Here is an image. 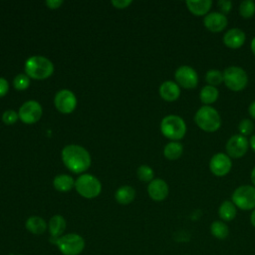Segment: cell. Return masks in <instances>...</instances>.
I'll return each instance as SVG.
<instances>
[{
	"mask_svg": "<svg viewBox=\"0 0 255 255\" xmlns=\"http://www.w3.org/2000/svg\"><path fill=\"white\" fill-rule=\"evenodd\" d=\"M175 83L185 90L195 89L198 85V74L192 67L188 65H182L178 67L174 72Z\"/></svg>",
	"mask_w": 255,
	"mask_h": 255,
	"instance_id": "obj_9",
	"label": "cell"
},
{
	"mask_svg": "<svg viewBox=\"0 0 255 255\" xmlns=\"http://www.w3.org/2000/svg\"><path fill=\"white\" fill-rule=\"evenodd\" d=\"M131 3L130 0H113L112 1V4L119 8V9H123V8H126L127 6H128L129 4Z\"/></svg>",
	"mask_w": 255,
	"mask_h": 255,
	"instance_id": "obj_35",
	"label": "cell"
},
{
	"mask_svg": "<svg viewBox=\"0 0 255 255\" xmlns=\"http://www.w3.org/2000/svg\"><path fill=\"white\" fill-rule=\"evenodd\" d=\"M15 255H25V254H15Z\"/></svg>",
	"mask_w": 255,
	"mask_h": 255,
	"instance_id": "obj_42",
	"label": "cell"
},
{
	"mask_svg": "<svg viewBox=\"0 0 255 255\" xmlns=\"http://www.w3.org/2000/svg\"><path fill=\"white\" fill-rule=\"evenodd\" d=\"M218 215L224 222L232 221L237 215V207L232 200H224L218 208Z\"/></svg>",
	"mask_w": 255,
	"mask_h": 255,
	"instance_id": "obj_21",
	"label": "cell"
},
{
	"mask_svg": "<svg viewBox=\"0 0 255 255\" xmlns=\"http://www.w3.org/2000/svg\"><path fill=\"white\" fill-rule=\"evenodd\" d=\"M250 49H251V52L253 53V55L255 56V37L251 40V43H250Z\"/></svg>",
	"mask_w": 255,
	"mask_h": 255,
	"instance_id": "obj_41",
	"label": "cell"
},
{
	"mask_svg": "<svg viewBox=\"0 0 255 255\" xmlns=\"http://www.w3.org/2000/svg\"><path fill=\"white\" fill-rule=\"evenodd\" d=\"M134 197H135V190L133 187L128 185H124L120 187L115 193V198L120 204H128L132 202Z\"/></svg>",
	"mask_w": 255,
	"mask_h": 255,
	"instance_id": "obj_25",
	"label": "cell"
},
{
	"mask_svg": "<svg viewBox=\"0 0 255 255\" xmlns=\"http://www.w3.org/2000/svg\"><path fill=\"white\" fill-rule=\"evenodd\" d=\"M136 174L141 181H145V182H150L151 180H153V176H154L153 169L146 164L140 165L136 170Z\"/></svg>",
	"mask_w": 255,
	"mask_h": 255,
	"instance_id": "obj_29",
	"label": "cell"
},
{
	"mask_svg": "<svg viewBox=\"0 0 255 255\" xmlns=\"http://www.w3.org/2000/svg\"><path fill=\"white\" fill-rule=\"evenodd\" d=\"M25 72L29 78L44 80L53 74L54 65L43 56H32L25 63Z\"/></svg>",
	"mask_w": 255,
	"mask_h": 255,
	"instance_id": "obj_5",
	"label": "cell"
},
{
	"mask_svg": "<svg viewBox=\"0 0 255 255\" xmlns=\"http://www.w3.org/2000/svg\"><path fill=\"white\" fill-rule=\"evenodd\" d=\"M219 91L216 87L205 85L199 92V100L203 106H211L218 100Z\"/></svg>",
	"mask_w": 255,
	"mask_h": 255,
	"instance_id": "obj_22",
	"label": "cell"
},
{
	"mask_svg": "<svg viewBox=\"0 0 255 255\" xmlns=\"http://www.w3.org/2000/svg\"><path fill=\"white\" fill-rule=\"evenodd\" d=\"M210 232L213 237L223 240L229 235V227L222 220H215L210 225Z\"/></svg>",
	"mask_w": 255,
	"mask_h": 255,
	"instance_id": "obj_26",
	"label": "cell"
},
{
	"mask_svg": "<svg viewBox=\"0 0 255 255\" xmlns=\"http://www.w3.org/2000/svg\"><path fill=\"white\" fill-rule=\"evenodd\" d=\"M213 2L211 0H188L185 2L186 8L194 16H205L209 13Z\"/></svg>",
	"mask_w": 255,
	"mask_h": 255,
	"instance_id": "obj_18",
	"label": "cell"
},
{
	"mask_svg": "<svg viewBox=\"0 0 255 255\" xmlns=\"http://www.w3.org/2000/svg\"><path fill=\"white\" fill-rule=\"evenodd\" d=\"M238 12L244 19H250L255 14V2L252 0H243L239 4Z\"/></svg>",
	"mask_w": 255,
	"mask_h": 255,
	"instance_id": "obj_28",
	"label": "cell"
},
{
	"mask_svg": "<svg viewBox=\"0 0 255 255\" xmlns=\"http://www.w3.org/2000/svg\"><path fill=\"white\" fill-rule=\"evenodd\" d=\"M9 89V84L6 79L0 77V98L4 97Z\"/></svg>",
	"mask_w": 255,
	"mask_h": 255,
	"instance_id": "obj_34",
	"label": "cell"
},
{
	"mask_svg": "<svg viewBox=\"0 0 255 255\" xmlns=\"http://www.w3.org/2000/svg\"><path fill=\"white\" fill-rule=\"evenodd\" d=\"M249 148V140L246 136L239 133L233 134L228 138L225 144L226 153L231 158H240L246 154Z\"/></svg>",
	"mask_w": 255,
	"mask_h": 255,
	"instance_id": "obj_10",
	"label": "cell"
},
{
	"mask_svg": "<svg viewBox=\"0 0 255 255\" xmlns=\"http://www.w3.org/2000/svg\"><path fill=\"white\" fill-rule=\"evenodd\" d=\"M250 179H251V182L253 184V186L255 187V165L253 166L252 170H251V173H250Z\"/></svg>",
	"mask_w": 255,
	"mask_h": 255,
	"instance_id": "obj_39",
	"label": "cell"
},
{
	"mask_svg": "<svg viewBox=\"0 0 255 255\" xmlns=\"http://www.w3.org/2000/svg\"><path fill=\"white\" fill-rule=\"evenodd\" d=\"M248 113H249L250 117H251L253 120H255V101L251 102V104L249 105V107H248Z\"/></svg>",
	"mask_w": 255,
	"mask_h": 255,
	"instance_id": "obj_37",
	"label": "cell"
},
{
	"mask_svg": "<svg viewBox=\"0 0 255 255\" xmlns=\"http://www.w3.org/2000/svg\"><path fill=\"white\" fill-rule=\"evenodd\" d=\"M232 2L230 0H219L217 2V7L219 9V12L223 15H227L232 10Z\"/></svg>",
	"mask_w": 255,
	"mask_h": 255,
	"instance_id": "obj_33",
	"label": "cell"
},
{
	"mask_svg": "<svg viewBox=\"0 0 255 255\" xmlns=\"http://www.w3.org/2000/svg\"><path fill=\"white\" fill-rule=\"evenodd\" d=\"M26 229L34 235H42L48 229L47 222L40 216H30L25 222Z\"/></svg>",
	"mask_w": 255,
	"mask_h": 255,
	"instance_id": "obj_20",
	"label": "cell"
},
{
	"mask_svg": "<svg viewBox=\"0 0 255 255\" xmlns=\"http://www.w3.org/2000/svg\"><path fill=\"white\" fill-rule=\"evenodd\" d=\"M183 153V145L179 141H169L163 148V155L168 160H176Z\"/></svg>",
	"mask_w": 255,
	"mask_h": 255,
	"instance_id": "obj_23",
	"label": "cell"
},
{
	"mask_svg": "<svg viewBox=\"0 0 255 255\" xmlns=\"http://www.w3.org/2000/svg\"><path fill=\"white\" fill-rule=\"evenodd\" d=\"M223 83L230 91L240 92L248 85V75L239 66H229L223 71Z\"/></svg>",
	"mask_w": 255,
	"mask_h": 255,
	"instance_id": "obj_6",
	"label": "cell"
},
{
	"mask_svg": "<svg viewBox=\"0 0 255 255\" xmlns=\"http://www.w3.org/2000/svg\"><path fill=\"white\" fill-rule=\"evenodd\" d=\"M64 164L74 173H82L91 165V155L89 151L81 145L69 144L62 150Z\"/></svg>",
	"mask_w": 255,
	"mask_h": 255,
	"instance_id": "obj_1",
	"label": "cell"
},
{
	"mask_svg": "<svg viewBox=\"0 0 255 255\" xmlns=\"http://www.w3.org/2000/svg\"><path fill=\"white\" fill-rule=\"evenodd\" d=\"M222 41L227 48L236 50L244 45L246 41V34L242 29L231 28L224 33Z\"/></svg>",
	"mask_w": 255,
	"mask_h": 255,
	"instance_id": "obj_15",
	"label": "cell"
},
{
	"mask_svg": "<svg viewBox=\"0 0 255 255\" xmlns=\"http://www.w3.org/2000/svg\"><path fill=\"white\" fill-rule=\"evenodd\" d=\"M66 227H67L66 219L59 214L52 216L48 222V230L52 238H58L64 235Z\"/></svg>",
	"mask_w": 255,
	"mask_h": 255,
	"instance_id": "obj_19",
	"label": "cell"
},
{
	"mask_svg": "<svg viewBox=\"0 0 255 255\" xmlns=\"http://www.w3.org/2000/svg\"><path fill=\"white\" fill-rule=\"evenodd\" d=\"M63 255H80L86 246L83 236L78 233H67L58 238H50Z\"/></svg>",
	"mask_w": 255,
	"mask_h": 255,
	"instance_id": "obj_3",
	"label": "cell"
},
{
	"mask_svg": "<svg viewBox=\"0 0 255 255\" xmlns=\"http://www.w3.org/2000/svg\"><path fill=\"white\" fill-rule=\"evenodd\" d=\"M169 192L168 184L161 178H155L148 183L147 193L149 197L154 201L164 200Z\"/></svg>",
	"mask_w": 255,
	"mask_h": 255,
	"instance_id": "obj_16",
	"label": "cell"
},
{
	"mask_svg": "<svg viewBox=\"0 0 255 255\" xmlns=\"http://www.w3.org/2000/svg\"><path fill=\"white\" fill-rule=\"evenodd\" d=\"M203 25L209 32L219 33L227 27L228 19L219 11H214L204 16Z\"/></svg>",
	"mask_w": 255,
	"mask_h": 255,
	"instance_id": "obj_14",
	"label": "cell"
},
{
	"mask_svg": "<svg viewBox=\"0 0 255 255\" xmlns=\"http://www.w3.org/2000/svg\"><path fill=\"white\" fill-rule=\"evenodd\" d=\"M239 134L243 136L252 135L254 130V123L250 119H242L238 124Z\"/></svg>",
	"mask_w": 255,
	"mask_h": 255,
	"instance_id": "obj_30",
	"label": "cell"
},
{
	"mask_svg": "<svg viewBox=\"0 0 255 255\" xmlns=\"http://www.w3.org/2000/svg\"><path fill=\"white\" fill-rule=\"evenodd\" d=\"M54 103L59 112L70 114L76 109L77 99L73 92L69 90H61L56 94Z\"/></svg>",
	"mask_w": 255,
	"mask_h": 255,
	"instance_id": "obj_13",
	"label": "cell"
},
{
	"mask_svg": "<svg viewBox=\"0 0 255 255\" xmlns=\"http://www.w3.org/2000/svg\"><path fill=\"white\" fill-rule=\"evenodd\" d=\"M76 190L85 198L92 199L97 197L102 190L100 180L92 174H82L75 181Z\"/></svg>",
	"mask_w": 255,
	"mask_h": 255,
	"instance_id": "obj_8",
	"label": "cell"
},
{
	"mask_svg": "<svg viewBox=\"0 0 255 255\" xmlns=\"http://www.w3.org/2000/svg\"><path fill=\"white\" fill-rule=\"evenodd\" d=\"M161 133L171 141H178L182 139L186 133V123L177 115L165 116L160 122Z\"/></svg>",
	"mask_w": 255,
	"mask_h": 255,
	"instance_id": "obj_4",
	"label": "cell"
},
{
	"mask_svg": "<svg viewBox=\"0 0 255 255\" xmlns=\"http://www.w3.org/2000/svg\"><path fill=\"white\" fill-rule=\"evenodd\" d=\"M250 222L253 227H255V209L252 210V213L250 215Z\"/></svg>",
	"mask_w": 255,
	"mask_h": 255,
	"instance_id": "obj_40",
	"label": "cell"
},
{
	"mask_svg": "<svg viewBox=\"0 0 255 255\" xmlns=\"http://www.w3.org/2000/svg\"><path fill=\"white\" fill-rule=\"evenodd\" d=\"M204 79L207 85L216 87L223 83V72L218 69H210L205 73Z\"/></svg>",
	"mask_w": 255,
	"mask_h": 255,
	"instance_id": "obj_27",
	"label": "cell"
},
{
	"mask_svg": "<svg viewBox=\"0 0 255 255\" xmlns=\"http://www.w3.org/2000/svg\"><path fill=\"white\" fill-rule=\"evenodd\" d=\"M18 118H19V115L15 111H13V110H7L2 115V121L6 125L15 124L17 122Z\"/></svg>",
	"mask_w": 255,
	"mask_h": 255,
	"instance_id": "obj_32",
	"label": "cell"
},
{
	"mask_svg": "<svg viewBox=\"0 0 255 255\" xmlns=\"http://www.w3.org/2000/svg\"><path fill=\"white\" fill-rule=\"evenodd\" d=\"M231 200L241 210L255 209V187L249 184L236 187L231 195Z\"/></svg>",
	"mask_w": 255,
	"mask_h": 255,
	"instance_id": "obj_7",
	"label": "cell"
},
{
	"mask_svg": "<svg viewBox=\"0 0 255 255\" xmlns=\"http://www.w3.org/2000/svg\"><path fill=\"white\" fill-rule=\"evenodd\" d=\"M19 118L25 124H34L42 116V107L37 101H27L19 109Z\"/></svg>",
	"mask_w": 255,
	"mask_h": 255,
	"instance_id": "obj_12",
	"label": "cell"
},
{
	"mask_svg": "<svg viewBox=\"0 0 255 255\" xmlns=\"http://www.w3.org/2000/svg\"><path fill=\"white\" fill-rule=\"evenodd\" d=\"M30 85V78L26 74H18L13 80V86L18 91L26 90Z\"/></svg>",
	"mask_w": 255,
	"mask_h": 255,
	"instance_id": "obj_31",
	"label": "cell"
},
{
	"mask_svg": "<svg viewBox=\"0 0 255 255\" xmlns=\"http://www.w3.org/2000/svg\"><path fill=\"white\" fill-rule=\"evenodd\" d=\"M232 168L231 157L224 152H217L212 155L209 160V169L211 173L217 177L227 175Z\"/></svg>",
	"mask_w": 255,
	"mask_h": 255,
	"instance_id": "obj_11",
	"label": "cell"
},
{
	"mask_svg": "<svg viewBox=\"0 0 255 255\" xmlns=\"http://www.w3.org/2000/svg\"><path fill=\"white\" fill-rule=\"evenodd\" d=\"M53 184L57 190L61 192H67L70 191L75 186V180L71 175L58 174L57 176H55Z\"/></svg>",
	"mask_w": 255,
	"mask_h": 255,
	"instance_id": "obj_24",
	"label": "cell"
},
{
	"mask_svg": "<svg viewBox=\"0 0 255 255\" xmlns=\"http://www.w3.org/2000/svg\"><path fill=\"white\" fill-rule=\"evenodd\" d=\"M159 96L166 102H174L180 96V87L174 81H165L159 86Z\"/></svg>",
	"mask_w": 255,
	"mask_h": 255,
	"instance_id": "obj_17",
	"label": "cell"
},
{
	"mask_svg": "<svg viewBox=\"0 0 255 255\" xmlns=\"http://www.w3.org/2000/svg\"><path fill=\"white\" fill-rule=\"evenodd\" d=\"M46 4L51 9H57L63 4V0H47Z\"/></svg>",
	"mask_w": 255,
	"mask_h": 255,
	"instance_id": "obj_36",
	"label": "cell"
},
{
	"mask_svg": "<svg viewBox=\"0 0 255 255\" xmlns=\"http://www.w3.org/2000/svg\"><path fill=\"white\" fill-rule=\"evenodd\" d=\"M249 146L252 148V150L255 152V133H253L249 138Z\"/></svg>",
	"mask_w": 255,
	"mask_h": 255,
	"instance_id": "obj_38",
	"label": "cell"
},
{
	"mask_svg": "<svg viewBox=\"0 0 255 255\" xmlns=\"http://www.w3.org/2000/svg\"><path fill=\"white\" fill-rule=\"evenodd\" d=\"M194 123L203 131L214 132L217 131L222 120L218 111L212 106H201L194 115Z\"/></svg>",
	"mask_w": 255,
	"mask_h": 255,
	"instance_id": "obj_2",
	"label": "cell"
}]
</instances>
